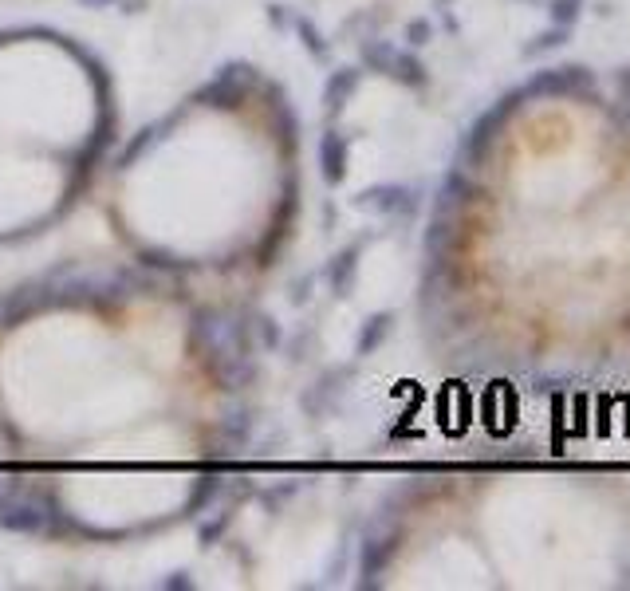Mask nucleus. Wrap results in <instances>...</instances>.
<instances>
[{
  "instance_id": "nucleus-1",
  "label": "nucleus",
  "mask_w": 630,
  "mask_h": 591,
  "mask_svg": "<svg viewBox=\"0 0 630 591\" xmlns=\"http://www.w3.org/2000/svg\"><path fill=\"white\" fill-rule=\"evenodd\" d=\"M595 87V75H591V67L583 64H567V67H548V71H540V75H532L528 79V87H524V95H544V99H564V95H587Z\"/></svg>"
},
{
  "instance_id": "nucleus-2",
  "label": "nucleus",
  "mask_w": 630,
  "mask_h": 591,
  "mask_svg": "<svg viewBox=\"0 0 630 591\" xmlns=\"http://www.w3.org/2000/svg\"><path fill=\"white\" fill-rule=\"evenodd\" d=\"M363 205H371L378 213H414L418 209V190L406 186H378L363 194Z\"/></svg>"
},
{
  "instance_id": "nucleus-3",
  "label": "nucleus",
  "mask_w": 630,
  "mask_h": 591,
  "mask_svg": "<svg viewBox=\"0 0 630 591\" xmlns=\"http://www.w3.org/2000/svg\"><path fill=\"white\" fill-rule=\"evenodd\" d=\"M343 174H347V138L331 131L323 138V178L343 182Z\"/></svg>"
},
{
  "instance_id": "nucleus-4",
  "label": "nucleus",
  "mask_w": 630,
  "mask_h": 591,
  "mask_svg": "<svg viewBox=\"0 0 630 591\" xmlns=\"http://www.w3.org/2000/svg\"><path fill=\"white\" fill-rule=\"evenodd\" d=\"M386 75H394V79L406 83V87H426V83H430L426 64H422L418 56H410V52H394V64H390Z\"/></svg>"
},
{
  "instance_id": "nucleus-5",
  "label": "nucleus",
  "mask_w": 630,
  "mask_h": 591,
  "mask_svg": "<svg viewBox=\"0 0 630 591\" xmlns=\"http://www.w3.org/2000/svg\"><path fill=\"white\" fill-rule=\"evenodd\" d=\"M355 87H359V71H355V67H343V71H335V79L327 83V107H331V111H339Z\"/></svg>"
},
{
  "instance_id": "nucleus-6",
  "label": "nucleus",
  "mask_w": 630,
  "mask_h": 591,
  "mask_svg": "<svg viewBox=\"0 0 630 591\" xmlns=\"http://www.w3.org/2000/svg\"><path fill=\"white\" fill-rule=\"evenodd\" d=\"M567 40H571V28H564V24H552L548 32H540V36L524 48V56H544V52H556V48H564Z\"/></svg>"
},
{
  "instance_id": "nucleus-7",
  "label": "nucleus",
  "mask_w": 630,
  "mask_h": 591,
  "mask_svg": "<svg viewBox=\"0 0 630 591\" xmlns=\"http://www.w3.org/2000/svg\"><path fill=\"white\" fill-rule=\"evenodd\" d=\"M583 4H587V0H552V24L575 28V20L583 16Z\"/></svg>"
},
{
  "instance_id": "nucleus-8",
  "label": "nucleus",
  "mask_w": 630,
  "mask_h": 591,
  "mask_svg": "<svg viewBox=\"0 0 630 591\" xmlns=\"http://www.w3.org/2000/svg\"><path fill=\"white\" fill-rule=\"evenodd\" d=\"M355 257H359V245H351L347 253H339V264L331 268V284L343 292L347 288V280H351V272H355Z\"/></svg>"
},
{
  "instance_id": "nucleus-9",
  "label": "nucleus",
  "mask_w": 630,
  "mask_h": 591,
  "mask_svg": "<svg viewBox=\"0 0 630 591\" xmlns=\"http://www.w3.org/2000/svg\"><path fill=\"white\" fill-rule=\"evenodd\" d=\"M386 331H390V316H375V320H371V328L363 331V339H359V355H367L375 343H382V339H386Z\"/></svg>"
},
{
  "instance_id": "nucleus-10",
  "label": "nucleus",
  "mask_w": 630,
  "mask_h": 591,
  "mask_svg": "<svg viewBox=\"0 0 630 591\" xmlns=\"http://www.w3.org/2000/svg\"><path fill=\"white\" fill-rule=\"evenodd\" d=\"M406 36H410V44H426V40H430V24H426V20H414V24L406 28Z\"/></svg>"
}]
</instances>
